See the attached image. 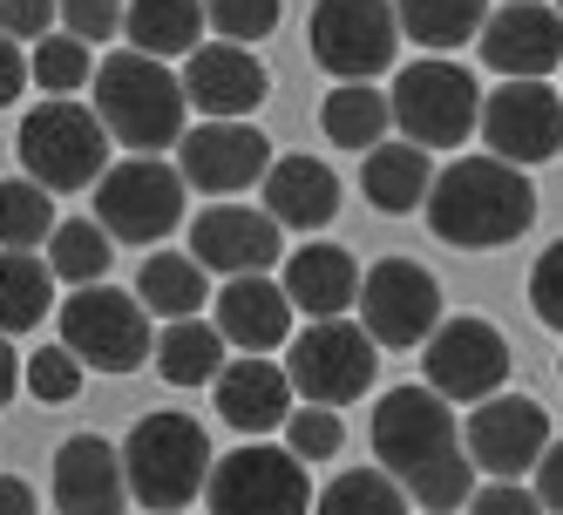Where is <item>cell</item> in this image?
<instances>
[{
    "label": "cell",
    "mask_w": 563,
    "mask_h": 515,
    "mask_svg": "<svg viewBox=\"0 0 563 515\" xmlns=\"http://www.w3.org/2000/svg\"><path fill=\"white\" fill-rule=\"evenodd\" d=\"M374 461L400 482V495L428 515H455L475 502L468 441L434 387H387L374 407Z\"/></svg>",
    "instance_id": "obj_1"
},
{
    "label": "cell",
    "mask_w": 563,
    "mask_h": 515,
    "mask_svg": "<svg viewBox=\"0 0 563 515\" xmlns=\"http://www.w3.org/2000/svg\"><path fill=\"white\" fill-rule=\"evenodd\" d=\"M537 224V190L516 164H496L489 149L482 156H455L449 170L428 190V231L441 245L462 251H496L509 237H522Z\"/></svg>",
    "instance_id": "obj_2"
},
{
    "label": "cell",
    "mask_w": 563,
    "mask_h": 515,
    "mask_svg": "<svg viewBox=\"0 0 563 515\" xmlns=\"http://www.w3.org/2000/svg\"><path fill=\"white\" fill-rule=\"evenodd\" d=\"M184 75H170V61H150L136 48L123 55H109L96 68V115H102V130L109 143H123L130 156H164L170 143H184Z\"/></svg>",
    "instance_id": "obj_3"
},
{
    "label": "cell",
    "mask_w": 563,
    "mask_h": 515,
    "mask_svg": "<svg viewBox=\"0 0 563 515\" xmlns=\"http://www.w3.org/2000/svg\"><path fill=\"white\" fill-rule=\"evenodd\" d=\"M211 468H218V455H211L205 421H197V414H177V407L143 414V421L130 427V441H123L130 502H143L150 515L190 508L197 495L211 489Z\"/></svg>",
    "instance_id": "obj_4"
},
{
    "label": "cell",
    "mask_w": 563,
    "mask_h": 515,
    "mask_svg": "<svg viewBox=\"0 0 563 515\" xmlns=\"http://www.w3.org/2000/svg\"><path fill=\"white\" fill-rule=\"evenodd\" d=\"M21 164L42 190H96L109 177V130L89 102H34L21 115Z\"/></svg>",
    "instance_id": "obj_5"
},
{
    "label": "cell",
    "mask_w": 563,
    "mask_h": 515,
    "mask_svg": "<svg viewBox=\"0 0 563 515\" xmlns=\"http://www.w3.org/2000/svg\"><path fill=\"white\" fill-rule=\"evenodd\" d=\"M394 130L408 136L415 149H455L482 130V89H475V75L455 68V61H441V55H421L400 68V82H394Z\"/></svg>",
    "instance_id": "obj_6"
},
{
    "label": "cell",
    "mask_w": 563,
    "mask_h": 515,
    "mask_svg": "<svg viewBox=\"0 0 563 515\" xmlns=\"http://www.w3.org/2000/svg\"><path fill=\"white\" fill-rule=\"evenodd\" d=\"M89 197H96V224L115 245H164L190 211V183L164 156H123V164H109V177Z\"/></svg>",
    "instance_id": "obj_7"
},
{
    "label": "cell",
    "mask_w": 563,
    "mask_h": 515,
    "mask_svg": "<svg viewBox=\"0 0 563 515\" xmlns=\"http://www.w3.org/2000/svg\"><path fill=\"white\" fill-rule=\"evenodd\" d=\"M62 346L96 373H136L156 360V333H150V305L136 292L89 286L62 299Z\"/></svg>",
    "instance_id": "obj_8"
},
{
    "label": "cell",
    "mask_w": 563,
    "mask_h": 515,
    "mask_svg": "<svg viewBox=\"0 0 563 515\" xmlns=\"http://www.w3.org/2000/svg\"><path fill=\"white\" fill-rule=\"evenodd\" d=\"M374 367H380V346L360 320H312L286 352L292 393L306 407H333V414L374 387Z\"/></svg>",
    "instance_id": "obj_9"
},
{
    "label": "cell",
    "mask_w": 563,
    "mask_h": 515,
    "mask_svg": "<svg viewBox=\"0 0 563 515\" xmlns=\"http://www.w3.org/2000/svg\"><path fill=\"white\" fill-rule=\"evenodd\" d=\"M312 61L340 82H374L400 55V14L394 0H312Z\"/></svg>",
    "instance_id": "obj_10"
},
{
    "label": "cell",
    "mask_w": 563,
    "mask_h": 515,
    "mask_svg": "<svg viewBox=\"0 0 563 515\" xmlns=\"http://www.w3.org/2000/svg\"><path fill=\"white\" fill-rule=\"evenodd\" d=\"M312 474L292 448H265V441H245L231 448L218 468H211V489H205V508L211 515H312Z\"/></svg>",
    "instance_id": "obj_11"
},
{
    "label": "cell",
    "mask_w": 563,
    "mask_h": 515,
    "mask_svg": "<svg viewBox=\"0 0 563 515\" xmlns=\"http://www.w3.org/2000/svg\"><path fill=\"white\" fill-rule=\"evenodd\" d=\"M360 326L374 333V346H428L441 333V286L434 271L415 258H380L367 265V286H360Z\"/></svg>",
    "instance_id": "obj_12"
},
{
    "label": "cell",
    "mask_w": 563,
    "mask_h": 515,
    "mask_svg": "<svg viewBox=\"0 0 563 515\" xmlns=\"http://www.w3.org/2000/svg\"><path fill=\"white\" fill-rule=\"evenodd\" d=\"M421 367H428V387L441 393V401H496L503 380H509V339L475 320V312H462V320H441V333L421 346Z\"/></svg>",
    "instance_id": "obj_13"
},
{
    "label": "cell",
    "mask_w": 563,
    "mask_h": 515,
    "mask_svg": "<svg viewBox=\"0 0 563 515\" xmlns=\"http://www.w3.org/2000/svg\"><path fill=\"white\" fill-rule=\"evenodd\" d=\"M462 441H468L475 474H489V482H522V474H537V461L550 455V414L530 401V393H496V401H482L468 414Z\"/></svg>",
    "instance_id": "obj_14"
},
{
    "label": "cell",
    "mask_w": 563,
    "mask_h": 515,
    "mask_svg": "<svg viewBox=\"0 0 563 515\" xmlns=\"http://www.w3.org/2000/svg\"><path fill=\"white\" fill-rule=\"evenodd\" d=\"M482 143L496 164H550L563 149V96L550 82H496V96H482Z\"/></svg>",
    "instance_id": "obj_15"
},
{
    "label": "cell",
    "mask_w": 563,
    "mask_h": 515,
    "mask_svg": "<svg viewBox=\"0 0 563 515\" xmlns=\"http://www.w3.org/2000/svg\"><path fill=\"white\" fill-rule=\"evenodd\" d=\"M278 164L265 130L252 123H197L184 143H177V170L190 190H205L211 204H238V190L265 183V170Z\"/></svg>",
    "instance_id": "obj_16"
},
{
    "label": "cell",
    "mask_w": 563,
    "mask_h": 515,
    "mask_svg": "<svg viewBox=\"0 0 563 515\" xmlns=\"http://www.w3.org/2000/svg\"><path fill=\"white\" fill-rule=\"evenodd\" d=\"M190 258L218 279H265L278 265V224L265 204H205L190 217Z\"/></svg>",
    "instance_id": "obj_17"
},
{
    "label": "cell",
    "mask_w": 563,
    "mask_h": 515,
    "mask_svg": "<svg viewBox=\"0 0 563 515\" xmlns=\"http://www.w3.org/2000/svg\"><path fill=\"white\" fill-rule=\"evenodd\" d=\"M475 48L509 82H543L550 68H563V14L550 0H503Z\"/></svg>",
    "instance_id": "obj_18"
},
{
    "label": "cell",
    "mask_w": 563,
    "mask_h": 515,
    "mask_svg": "<svg viewBox=\"0 0 563 515\" xmlns=\"http://www.w3.org/2000/svg\"><path fill=\"white\" fill-rule=\"evenodd\" d=\"M265 89H272L265 61L238 42H205L184 61V96H190V109H205V123H245L265 102Z\"/></svg>",
    "instance_id": "obj_19"
},
{
    "label": "cell",
    "mask_w": 563,
    "mask_h": 515,
    "mask_svg": "<svg viewBox=\"0 0 563 515\" xmlns=\"http://www.w3.org/2000/svg\"><path fill=\"white\" fill-rule=\"evenodd\" d=\"M130 474L123 448H109L102 434H68L55 448V508L62 515H123Z\"/></svg>",
    "instance_id": "obj_20"
},
{
    "label": "cell",
    "mask_w": 563,
    "mask_h": 515,
    "mask_svg": "<svg viewBox=\"0 0 563 515\" xmlns=\"http://www.w3.org/2000/svg\"><path fill=\"white\" fill-rule=\"evenodd\" d=\"M211 305H218L211 326L224 333V346H245L252 360H265V352L292 339V299L278 279H231Z\"/></svg>",
    "instance_id": "obj_21"
},
{
    "label": "cell",
    "mask_w": 563,
    "mask_h": 515,
    "mask_svg": "<svg viewBox=\"0 0 563 515\" xmlns=\"http://www.w3.org/2000/svg\"><path fill=\"white\" fill-rule=\"evenodd\" d=\"M286 299L292 312H312V320H346V305H360V286H367V271L346 245H299L286 258Z\"/></svg>",
    "instance_id": "obj_22"
},
{
    "label": "cell",
    "mask_w": 563,
    "mask_h": 515,
    "mask_svg": "<svg viewBox=\"0 0 563 515\" xmlns=\"http://www.w3.org/2000/svg\"><path fill=\"white\" fill-rule=\"evenodd\" d=\"M218 414L238 427V434H272V427H286L292 421V380H286V367L278 360H231L224 373H218Z\"/></svg>",
    "instance_id": "obj_23"
},
{
    "label": "cell",
    "mask_w": 563,
    "mask_h": 515,
    "mask_svg": "<svg viewBox=\"0 0 563 515\" xmlns=\"http://www.w3.org/2000/svg\"><path fill=\"white\" fill-rule=\"evenodd\" d=\"M265 211L278 231H319L340 211V177L319 156H278L265 170Z\"/></svg>",
    "instance_id": "obj_24"
},
{
    "label": "cell",
    "mask_w": 563,
    "mask_h": 515,
    "mask_svg": "<svg viewBox=\"0 0 563 515\" xmlns=\"http://www.w3.org/2000/svg\"><path fill=\"white\" fill-rule=\"evenodd\" d=\"M360 190H367V204L380 217L428 211V190H434L428 149H415V143H380V149H367V164H360Z\"/></svg>",
    "instance_id": "obj_25"
},
{
    "label": "cell",
    "mask_w": 563,
    "mask_h": 515,
    "mask_svg": "<svg viewBox=\"0 0 563 515\" xmlns=\"http://www.w3.org/2000/svg\"><path fill=\"white\" fill-rule=\"evenodd\" d=\"M205 0H130V14H123V34H130V48L150 55V61H170V55H197L205 48Z\"/></svg>",
    "instance_id": "obj_26"
},
{
    "label": "cell",
    "mask_w": 563,
    "mask_h": 515,
    "mask_svg": "<svg viewBox=\"0 0 563 515\" xmlns=\"http://www.w3.org/2000/svg\"><path fill=\"white\" fill-rule=\"evenodd\" d=\"M136 299H143L164 326L197 320V312L211 305V271L197 265L190 251H150L143 271H136Z\"/></svg>",
    "instance_id": "obj_27"
},
{
    "label": "cell",
    "mask_w": 563,
    "mask_h": 515,
    "mask_svg": "<svg viewBox=\"0 0 563 515\" xmlns=\"http://www.w3.org/2000/svg\"><path fill=\"white\" fill-rule=\"evenodd\" d=\"M387 123H394V102L374 89V82H340L327 102H319V130L333 136V149H380L387 143Z\"/></svg>",
    "instance_id": "obj_28"
},
{
    "label": "cell",
    "mask_w": 563,
    "mask_h": 515,
    "mask_svg": "<svg viewBox=\"0 0 563 515\" xmlns=\"http://www.w3.org/2000/svg\"><path fill=\"white\" fill-rule=\"evenodd\" d=\"M156 373L170 387H218L224 373V333L211 320H177L156 333Z\"/></svg>",
    "instance_id": "obj_29"
},
{
    "label": "cell",
    "mask_w": 563,
    "mask_h": 515,
    "mask_svg": "<svg viewBox=\"0 0 563 515\" xmlns=\"http://www.w3.org/2000/svg\"><path fill=\"white\" fill-rule=\"evenodd\" d=\"M400 34H415L428 55H449L462 42H482L489 27V0H394Z\"/></svg>",
    "instance_id": "obj_30"
},
{
    "label": "cell",
    "mask_w": 563,
    "mask_h": 515,
    "mask_svg": "<svg viewBox=\"0 0 563 515\" xmlns=\"http://www.w3.org/2000/svg\"><path fill=\"white\" fill-rule=\"evenodd\" d=\"M55 305V271L34 251H0V333H34Z\"/></svg>",
    "instance_id": "obj_31"
},
{
    "label": "cell",
    "mask_w": 563,
    "mask_h": 515,
    "mask_svg": "<svg viewBox=\"0 0 563 515\" xmlns=\"http://www.w3.org/2000/svg\"><path fill=\"white\" fill-rule=\"evenodd\" d=\"M109 258H115V237H109L96 217H62V231L48 237V271H55V286H75V292L102 286Z\"/></svg>",
    "instance_id": "obj_32"
},
{
    "label": "cell",
    "mask_w": 563,
    "mask_h": 515,
    "mask_svg": "<svg viewBox=\"0 0 563 515\" xmlns=\"http://www.w3.org/2000/svg\"><path fill=\"white\" fill-rule=\"evenodd\" d=\"M27 68H34V89H48L55 102H75V89H96V48L82 42V34H48V42L27 48Z\"/></svg>",
    "instance_id": "obj_33"
},
{
    "label": "cell",
    "mask_w": 563,
    "mask_h": 515,
    "mask_svg": "<svg viewBox=\"0 0 563 515\" xmlns=\"http://www.w3.org/2000/svg\"><path fill=\"white\" fill-rule=\"evenodd\" d=\"M312 515H408V495L387 468H340L327 489H319Z\"/></svg>",
    "instance_id": "obj_34"
},
{
    "label": "cell",
    "mask_w": 563,
    "mask_h": 515,
    "mask_svg": "<svg viewBox=\"0 0 563 515\" xmlns=\"http://www.w3.org/2000/svg\"><path fill=\"white\" fill-rule=\"evenodd\" d=\"M62 224H55V197L34 183V177H8L0 183V251H34L48 245Z\"/></svg>",
    "instance_id": "obj_35"
},
{
    "label": "cell",
    "mask_w": 563,
    "mask_h": 515,
    "mask_svg": "<svg viewBox=\"0 0 563 515\" xmlns=\"http://www.w3.org/2000/svg\"><path fill=\"white\" fill-rule=\"evenodd\" d=\"M82 360H75V352L55 339V346H42V352H27V393H34V401H42V407H68L75 401V393H82Z\"/></svg>",
    "instance_id": "obj_36"
},
{
    "label": "cell",
    "mask_w": 563,
    "mask_h": 515,
    "mask_svg": "<svg viewBox=\"0 0 563 515\" xmlns=\"http://www.w3.org/2000/svg\"><path fill=\"white\" fill-rule=\"evenodd\" d=\"M278 8H286V0H205L218 42H238V48L265 42V34L278 27Z\"/></svg>",
    "instance_id": "obj_37"
},
{
    "label": "cell",
    "mask_w": 563,
    "mask_h": 515,
    "mask_svg": "<svg viewBox=\"0 0 563 515\" xmlns=\"http://www.w3.org/2000/svg\"><path fill=\"white\" fill-rule=\"evenodd\" d=\"M286 448H292L299 461H333V455L346 448V421H340L333 407H292V421H286Z\"/></svg>",
    "instance_id": "obj_38"
},
{
    "label": "cell",
    "mask_w": 563,
    "mask_h": 515,
    "mask_svg": "<svg viewBox=\"0 0 563 515\" xmlns=\"http://www.w3.org/2000/svg\"><path fill=\"white\" fill-rule=\"evenodd\" d=\"M530 312H537L550 333H563V237L530 265Z\"/></svg>",
    "instance_id": "obj_39"
},
{
    "label": "cell",
    "mask_w": 563,
    "mask_h": 515,
    "mask_svg": "<svg viewBox=\"0 0 563 515\" xmlns=\"http://www.w3.org/2000/svg\"><path fill=\"white\" fill-rule=\"evenodd\" d=\"M55 8H62V27H68V34H82V42L96 48V42H109V34L123 27L130 0H55Z\"/></svg>",
    "instance_id": "obj_40"
},
{
    "label": "cell",
    "mask_w": 563,
    "mask_h": 515,
    "mask_svg": "<svg viewBox=\"0 0 563 515\" xmlns=\"http://www.w3.org/2000/svg\"><path fill=\"white\" fill-rule=\"evenodd\" d=\"M55 0H0V34H14V42H48L55 34Z\"/></svg>",
    "instance_id": "obj_41"
},
{
    "label": "cell",
    "mask_w": 563,
    "mask_h": 515,
    "mask_svg": "<svg viewBox=\"0 0 563 515\" xmlns=\"http://www.w3.org/2000/svg\"><path fill=\"white\" fill-rule=\"evenodd\" d=\"M468 515H543L537 489H522V482H489V489H475Z\"/></svg>",
    "instance_id": "obj_42"
},
{
    "label": "cell",
    "mask_w": 563,
    "mask_h": 515,
    "mask_svg": "<svg viewBox=\"0 0 563 515\" xmlns=\"http://www.w3.org/2000/svg\"><path fill=\"white\" fill-rule=\"evenodd\" d=\"M27 82H34V68H27L21 42H14V34H0V109L21 102V89H27Z\"/></svg>",
    "instance_id": "obj_43"
},
{
    "label": "cell",
    "mask_w": 563,
    "mask_h": 515,
    "mask_svg": "<svg viewBox=\"0 0 563 515\" xmlns=\"http://www.w3.org/2000/svg\"><path fill=\"white\" fill-rule=\"evenodd\" d=\"M537 502H543L550 515H563V434L550 441V455L537 461Z\"/></svg>",
    "instance_id": "obj_44"
},
{
    "label": "cell",
    "mask_w": 563,
    "mask_h": 515,
    "mask_svg": "<svg viewBox=\"0 0 563 515\" xmlns=\"http://www.w3.org/2000/svg\"><path fill=\"white\" fill-rule=\"evenodd\" d=\"M14 387H27V367L14 360V346H8V333H0V407L14 401Z\"/></svg>",
    "instance_id": "obj_45"
},
{
    "label": "cell",
    "mask_w": 563,
    "mask_h": 515,
    "mask_svg": "<svg viewBox=\"0 0 563 515\" xmlns=\"http://www.w3.org/2000/svg\"><path fill=\"white\" fill-rule=\"evenodd\" d=\"M0 515H34V489L21 474H0Z\"/></svg>",
    "instance_id": "obj_46"
},
{
    "label": "cell",
    "mask_w": 563,
    "mask_h": 515,
    "mask_svg": "<svg viewBox=\"0 0 563 515\" xmlns=\"http://www.w3.org/2000/svg\"><path fill=\"white\" fill-rule=\"evenodd\" d=\"M556 14H563V0H556Z\"/></svg>",
    "instance_id": "obj_47"
}]
</instances>
